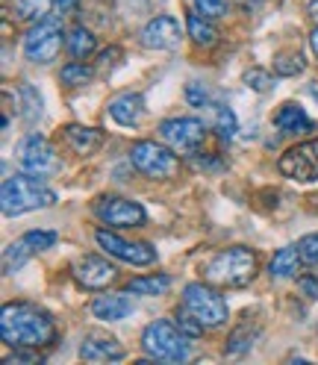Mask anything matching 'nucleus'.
Here are the masks:
<instances>
[{"label":"nucleus","instance_id":"1","mask_svg":"<svg viewBox=\"0 0 318 365\" xmlns=\"http://www.w3.org/2000/svg\"><path fill=\"white\" fill-rule=\"evenodd\" d=\"M0 336L15 351H24V348L39 351L53 345L56 324L51 312H44L41 307L15 301V304H6L4 312H0Z\"/></svg>","mask_w":318,"mask_h":365},{"label":"nucleus","instance_id":"2","mask_svg":"<svg viewBox=\"0 0 318 365\" xmlns=\"http://www.w3.org/2000/svg\"><path fill=\"white\" fill-rule=\"evenodd\" d=\"M0 203H4V215L15 218L33 210H48L56 203V192L48 189L41 182V177L33 174H15L4 180V195H0Z\"/></svg>","mask_w":318,"mask_h":365},{"label":"nucleus","instance_id":"3","mask_svg":"<svg viewBox=\"0 0 318 365\" xmlns=\"http://www.w3.org/2000/svg\"><path fill=\"white\" fill-rule=\"evenodd\" d=\"M257 274V254L247 247H227L203 265V280L221 289H242Z\"/></svg>","mask_w":318,"mask_h":365},{"label":"nucleus","instance_id":"4","mask_svg":"<svg viewBox=\"0 0 318 365\" xmlns=\"http://www.w3.org/2000/svg\"><path fill=\"white\" fill-rule=\"evenodd\" d=\"M142 351L159 362H186L189 359V339L177 330V324L156 318L142 330Z\"/></svg>","mask_w":318,"mask_h":365},{"label":"nucleus","instance_id":"5","mask_svg":"<svg viewBox=\"0 0 318 365\" xmlns=\"http://www.w3.org/2000/svg\"><path fill=\"white\" fill-rule=\"evenodd\" d=\"M130 163L135 171L150 180H168L180 171L177 150L159 145V142H150V139H142L130 148Z\"/></svg>","mask_w":318,"mask_h":365},{"label":"nucleus","instance_id":"6","mask_svg":"<svg viewBox=\"0 0 318 365\" xmlns=\"http://www.w3.org/2000/svg\"><path fill=\"white\" fill-rule=\"evenodd\" d=\"M62 41H68L65 30H62V21L59 18H41L39 24H33L24 36V56L30 62L48 65L59 56Z\"/></svg>","mask_w":318,"mask_h":365},{"label":"nucleus","instance_id":"7","mask_svg":"<svg viewBox=\"0 0 318 365\" xmlns=\"http://www.w3.org/2000/svg\"><path fill=\"white\" fill-rule=\"evenodd\" d=\"M183 307L198 318L200 324H207V327L227 324V315H230L227 301L207 283H186V289H183Z\"/></svg>","mask_w":318,"mask_h":365},{"label":"nucleus","instance_id":"8","mask_svg":"<svg viewBox=\"0 0 318 365\" xmlns=\"http://www.w3.org/2000/svg\"><path fill=\"white\" fill-rule=\"evenodd\" d=\"M18 163H21V168H24L27 174L41 177V180L53 177L62 168L56 148L44 139L41 133H30L27 139H21V145H18Z\"/></svg>","mask_w":318,"mask_h":365},{"label":"nucleus","instance_id":"9","mask_svg":"<svg viewBox=\"0 0 318 365\" xmlns=\"http://www.w3.org/2000/svg\"><path fill=\"white\" fill-rule=\"evenodd\" d=\"M159 139H163L168 148H174L177 153H189L195 156L207 139V124L200 118H165L159 124Z\"/></svg>","mask_w":318,"mask_h":365},{"label":"nucleus","instance_id":"10","mask_svg":"<svg viewBox=\"0 0 318 365\" xmlns=\"http://www.w3.org/2000/svg\"><path fill=\"white\" fill-rule=\"evenodd\" d=\"M95 215L109 224V227H145L148 212L139 200H130V197H118V195H103L95 200Z\"/></svg>","mask_w":318,"mask_h":365},{"label":"nucleus","instance_id":"11","mask_svg":"<svg viewBox=\"0 0 318 365\" xmlns=\"http://www.w3.org/2000/svg\"><path fill=\"white\" fill-rule=\"evenodd\" d=\"M277 171L294 182H315L318 180V139L289 148L277 159Z\"/></svg>","mask_w":318,"mask_h":365},{"label":"nucleus","instance_id":"12","mask_svg":"<svg viewBox=\"0 0 318 365\" xmlns=\"http://www.w3.org/2000/svg\"><path fill=\"white\" fill-rule=\"evenodd\" d=\"M95 242L106 250L109 257H116L127 265H153L156 262V247H150L148 242H127L118 233H109V230H98Z\"/></svg>","mask_w":318,"mask_h":365},{"label":"nucleus","instance_id":"13","mask_svg":"<svg viewBox=\"0 0 318 365\" xmlns=\"http://www.w3.org/2000/svg\"><path fill=\"white\" fill-rule=\"evenodd\" d=\"M71 274H74V280H77L83 289H92V292L109 289L112 283H116V277H118L116 265H112L109 259H103V257H95V254L80 257V259L71 265Z\"/></svg>","mask_w":318,"mask_h":365},{"label":"nucleus","instance_id":"14","mask_svg":"<svg viewBox=\"0 0 318 365\" xmlns=\"http://www.w3.org/2000/svg\"><path fill=\"white\" fill-rule=\"evenodd\" d=\"M142 48L148 51H174L180 44V21L174 15H156L139 33Z\"/></svg>","mask_w":318,"mask_h":365},{"label":"nucleus","instance_id":"15","mask_svg":"<svg viewBox=\"0 0 318 365\" xmlns=\"http://www.w3.org/2000/svg\"><path fill=\"white\" fill-rule=\"evenodd\" d=\"M80 356L86 362H121L127 356V351L121 348V341L109 333H86L83 345H80Z\"/></svg>","mask_w":318,"mask_h":365},{"label":"nucleus","instance_id":"16","mask_svg":"<svg viewBox=\"0 0 318 365\" xmlns=\"http://www.w3.org/2000/svg\"><path fill=\"white\" fill-rule=\"evenodd\" d=\"M109 115L121 127H135L145 118V98L139 95V91H124V95H116L109 101Z\"/></svg>","mask_w":318,"mask_h":365},{"label":"nucleus","instance_id":"17","mask_svg":"<svg viewBox=\"0 0 318 365\" xmlns=\"http://www.w3.org/2000/svg\"><path fill=\"white\" fill-rule=\"evenodd\" d=\"M62 135H65V145L71 148L74 153H95L101 145H103V133L95 130V127H80V124H65L62 127Z\"/></svg>","mask_w":318,"mask_h":365},{"label":"nucleus","instance_id":"18","mask_svg":"<svg viewBox=\"0 0 318 365\" xmlns=\"http://www.w3.org/2000/svg\"><path fill=\"white\" fill-rule=\"evenodd\" d=\"M133 312V301L124 294H101L92 304V315L101 318V322H124V318Z\"/></svg>","mask_w":318,"mask_h":365},{"label":"nucleus","instance_id":"19","mask_svg":"<svg viewBox=\"0 0 318 365\" xmlns=\"http://www.w3.org/2000/svg\"><path fill=\"white\" fill-rule=\"evenodd\" d=\"M301 250H298V245H289V247H280L277 254H275V259L268 262V274H271V280H289V277H294L298 274V268H301Z\"/></svg>","mask_w":318,"mask_h":365},{"label":"nucleus","instance_id":"20","mask_svg":"<svg viewBox=\"0 0 318 365\" xmlns=\"http://www.w3.org/2000/svg\"><path fill=\"white\" fill-rule=\"evenodd\" d=\"M275 124L280 133H309L312 130V118L298 106V103H283L277 112H275Z\"/></svg>","mask_w":318,"mask_h":365},{"label":"nucleus","instance_id":"21","mask_svg":"<svg viewBox=\"0 0 318 365\" xmlns=\"http://www.w3.org/2000/svg\"><path fill=\"white\" fill-rule=\"evenodd\" d=\"M186 33L195 44H200V48H212L218 41V30L212 27V21L207 15H198V12H192L186 18Z\"/></svg>","mask_w":318,"mask_h":365},{"label":"nucleus","instance_id":"22","mask_svg":"<svg viewBox=\"0 0 318 365\" xmlns=\"http://www.w3.org/2000/svg\"><path fill=\"white\" fill-rule=\"evenodd\" d=\"M171 289V277L165 274H150V277H133L124 292L127 294H145V298H156V294H165Z\"/></svg>","mask_w":318,"mask_h":365},{"label":"nucleus","instance_id":"23","mask_svg":"<svg viewBox=\"0 0 318 365\" xmlns=\"http://www.w3.org/2000/svg\"><path fill=\"white\" fill-rule=\"evenodd\" d=\"M68 53H71L74 59H88L95 51H98V38L92 30H86V27H74L71 33H68Z\"/></svg>","mask_w":318,"mask_h":365},{"label":"nucleus","instance_id":"24","mask_svg":"<svg viewBox=\"0 0 318 365\" xmlns=\"http://www.w3.org/2000/svg\"><path fill=\"white\" fill-rule=\"evenodd\" d=\"M18 98H21V115H24V121L36 124L41 118V95H39V88L30 86V83H21Z\"/></svg>","mask_w":318,"mask_h":365},{"label":"nucleus","instance_id":"25","mask_svg":"<svg viewBox=\"0 0 318 365\" xmlns=\"http://www.w3.org/2000/svg\"><path fill=\"white\" fill-rule=\"evenodd\" d=\"M207 109L212 112V127L218 130V135H221V139H233V135H236V130H239V124H236V115H233V109L227 106V103H210Z\"/></svg>","mask_w":318,"mask_h":365},{"label":"nucleus","instance_id":"26","mask_svg":"<svg viewBox=\"0 0 318 365\" xmlns=\"http://www.w3.org/2000/svg\"><path fill=\"white\" fill-rule=\"evenodd\" d=\"M59 80L65 86H88V83L95 80V71L86 62H68L62 71H59Z\"/></svg>","mask_w":318,"mask_h":365},{"label":"nucleus","instance_id":"27","mask_svg":"<svg viewBox=\"0 0 318 365\" xmlns=\"http://www.w3.org/2000/svg\"><path fill=\"white\" fill-rule=\"evenodd\" d=\"M30 257H33V250L27 247V242H24V239L12 242V245L4 250V271H6V274H15V271H18L21 265H24Z\"/></svg>","mask_w":318,"mask_h":365},{"label":"nucleus","instance_id":"28","mask_svg":"<svg viewBox=\"0 0 318 365\" xmlns=\"http://www.w3.org/2000/svg\"><path fill=\"white\" fill-rule=\"evenodd\" d=\"M53 6V0H15V12L24 21H41Z\"/></svg>","mask_w":318,"mask_h":365},{"label":"nucleus","instance_id":"29","mask_svg":"<svg viewBox=\"0 0 318 365\" xmlns=\"http://www.w3.org/2000/svg\"><path fill=\"white\" fill-rule=\"evenodd\" d=\"M304 68H307V62H304L301 53H280L275 59V74L277 77H298Z\"/></svg>","mask_w":318,"mask_h":365},{"label":"nucleus","instance_id":"30","mask_svg":"<svg viewBox=\"0 0 318 365\" xmlns=\"http://www.w3.org/2000/svg\"><path fill=\"white\" fill-rule=\"evenodd\" d=\"M177 330L183 333L186 339H198V336H203V330H207V324H200L198 318L189 312V309H183V312H177Z\"/></svg>","mask_w":318,"mask_h":365},{"label":"nucleus","instance_id":"31","mask_svg":"<svg viewBox=\"0 0 318 365\" xmlns=\"http://www.w3.org/2000/svg\"><path fill=\"white\" fill-rule=\"evenodd\" d=\"M254 333L247 330V327H239V330H233V336L227 339V354L230 356H239V354H245V351H251V345H254Z\"/></svg>","mask_w":318,"mask_h":365},{"label":"nucleus","instance_id":"32","mask_svg":"<svg viewBox=\"0 0 318 365\" xmlns=\"http://www.w3.org/2000/svg\"><path fill=\"white\" fill-rule=\"evenodd\" d=\"M21 239L27 242V247L33 250V254H39V250H48V247L56 245V233H51V230H30V233H24Z\"/></svg>","mask_w":318,"mask_h":365},{"label":"nucleus","instance_id":"33","mask_svg":"<svg viewBox=\"0 0 318 365\" xmlns=\"http://www.w3.org/2000/svg\"><path fill=\"white\" fill-rule=\"evenodd\" d=\"M186 101H189V106H195V109H203V106L212 103V101H210V88L203 86V83H198V80H192V83L186 86Z\"/></svg>","mask_w":318,"mask_h":365},{"label":"nucleus","instance_id":"34","mask_svg":"<svg viewBox=\"0 0 318 365\" xmlns=\"http://www.w3.org/2000/svg\"><path fill=\"white\" fill-rule=\"evenodd\" d=\"M245 86L254 88V91H268L271 86H275V77H271L265 68H251V71L245 74Z\"/></svg>","mask_w":318,"mask_h":365},{"label":"nucleus","instance_id":"35","mask_svg":"<svg viewBox=\"0 0 318 365\" xmlns=\"http://www.w3.org/2000/svg\"><path fill=\"white\" fill-rule=\"evenodd\" d=\"M298 250H301V259L307 265H318V233H309L298 242Z\"/></svg>","mask_w":318,"mask_h":365},{"label":"nucleus","instance_id":"36","mask_svg":"<svg viewBox=\"0 0 318 365\" xmlns=\"http://www.w3.org/2000/svg\"><path fill=\"white\" fill-rule=\"evenodd\" d=\"M195 9L207 18H221L227 15V0H195Z\"/></svg>","mask_w":318,"mask_h":365},{"label":"nucleus","instance_id":"37","mask_svg":"<svg viewBox=\"0 0 318 365\" xmlns=\"http://www.w3.org/2000/svg\"><path fill=\"white\" fill-rule=\"evenodd\" d=\"M298 289H301L304 298L318 301V277L315 274H304V277H298Z\"/></svg>","mask_w":318,"mask_h":365},{"label":"nucleus","instance_id":"38","mask_svg":"<svg viewBox=\"0 0 318 365\" xmlns=\"http://www.w3.org/2000/svg\"><path fill=\"white\" fill-rule=\"evenodd\" d=\"M74 6H77V0H53V9L62 12V15H65V12H71Z\"/></svg>","mask_w":318,"mask_h":365},{"label":"nucleus","instance_id":"39","mask_svg":"<svg viewBox=\"0 0 318 365\" xmlns=\"http://www.w3.org/2000/svg\"><path fill=\"white\" fill-rule=\"evenodd\" d=\"M309 48H312V53L318 56V27L312 30V36H309Z\"/></svg>","mask_w":318,"mask_h":365},{"label":"nucleus","instance_id":"40","mask_svg":"<svg viewBox=\"0 0 318 365\" xmlns=\"http://www.w3.org/2000/svg\"><path fill=\"white\" fill-rule=\"evenodd\" d=\"M309 15H312V21H318V0H312V4H309Z\"/></svg>","mask_w":318,"mask_h":365},{"label":"nucleus","instance_id":"41","mask_svg":"<svg viewBox=\"0 0 318 365\" xmlns=\"http://www.w3.org/2000/svg\"><path fill=\"white\" fill-rule=\"evenodd\" d=\"M309 95H312V98H315V101H318V86H315V83H312V86H309Z\"/></svg>","mask_w":318,"mask_h":365}]
</instances>
